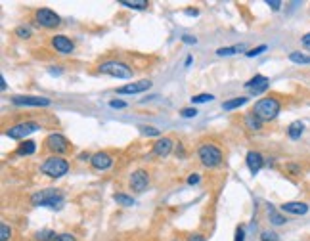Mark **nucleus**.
<instances>
[{
  "instance_id": "nucleus-1",
  "label": "nucleus",
  "mask_w": 310,
  "mask_h": 241,
  "mask_svg": "<svg viewBox=\"0 0 310 241\" xmlns=\"http://www.w3.org/2000/svg\"><path fill=\"white\" fill-rule=\"evenodd\" d=\"M31 203L35 207H48V209H54V211H60L66 203V199L62 196L60 190H43V192H35Z\"/></svg>"
},
{
  "instance_id": "nucleus-2",
  "label": "nucleus",
  "mask_w": 310,
  "mask_h": 241,
  "mask_svg": "<svg viewBox=\"0 0 310 241\" xmlns=\"http://www.w3.org/2000/svg\"><path fill=\"white\" fill-rule=\"evenodd\" d=\"M280 110H282V106H280V102L276 98H263V100H259L255 104L253 113L261 121H272V119H276L280 115Z\"/></svg>"
},
{
  "instance_id": "nucleus-3",
  "label": "nucleus",
  "mask_w": 310,
  "mask_h": 241,
  "mask_svg": "<svg viewBox=\"0 0 310 241\" xmlns=\"http://www.w3.org/2000/svg\"><path fill=\"white\" fill-rule=\"evenodd\" d=\"M69 171V163L62 157H50L41 165V173L50 178H60Z\"/></svg>"
},
{
  "instance_id": "nucleus-4",
  "label": "nucleus",
  "mask_w": 310,
  "mask_h": 241,
  "mask_svg": "<svg viewBox=\"0 0 310 241\" xmlns=\"http://www.w3.org/2000/svg\"><path fill=\"white\" fill-rule=\"evenodd\" d=\"M198 155H199L201 163L205 167H209V169L219 167L222 163V152L213 144H201L199 150H198Z\"/></svg>"
},
{
  "instance_id": "nucleus-5",
  "label": "nucleus",
  "mask_w": 310,
  "mask_h": 241,
  "mask_svg": "<svg viewBox=\"0 0 310 241\" xmlns=\"http://www.w3.org/2000/svg\"><path fill=\"white\" fill-rule=\"evenodd\" d=\"M98 69H100V73L115 77V79H131L133 77V69L127 64H121V62H106Z\"/></svg>"
},
{
  "instance_id": "nucleus-6",
  "label": "nucleus",
  "mask_w": 310,
  "mask_h": 241,
  "mask_svg": "<svg viewBox=\"0 0 310 241\" xmlns=\"http://www.w3.org/2000/svg\"><path fill=\"white\" fill-rule=\"evenodd\" d=\"M37 131H41V125H39V123H35V121H25V123H20V125L10 127V129L6 131V136L12 138V140H22V138H25L27 134L37 132Z\"/></svg>"
},
{
  "instance_id": "nucleus-7",
  "label": "nucleus",
  "mask_w": 310,
  "mask_h": 241,
  "mask_svg": "<svg viewBox=\"0 0 310 241\" xmlns=\"http://www.w3.org/2000/svg\"><path fill=\"white\" fill-rule=\"evenodd\" d=\"M35 22L46 27V29H50V27H58L60 25V16L54 10H50V8H41L35 14Z\"/></svg>"
},
{
  "instance_id": "nucleus-8",
  "label": "nucleus",
  "mask_w": 310,
  "mask_h": 241,
  "mask_svg": "<svg viewBox=\"0 0 310 241\" xmlns=\"http://www.w3.org/2000/svg\"><path fill=\"white\" fill-rule=\"evenodd\" d=\"M12 104L14 106H31V108H46L50 106L52 102L48 98L43 96H14L12 98Z\"/></svg>"
},
{
  "instance_id": "nucleus-9",
  "label": "nucleus",
  "mask_w": 310,
  "mask_h": 241,
  "mask_svg": "<svg viewBox=\"0 0 310 241\" xmlns=\"http://www.w3.org/2000/svg\"><path fill=\"white\" fill-rule=\"evenodd\" d=\"M46 146H48V150L54 152V153H64V152H67L69 142H67L62 134H50V136L46 138Z\"/></svg>"
},
{
  "instance_id": "nucleus-10",
  "label": "nucleus",
  "mask_w": 310,
  "mask_h": 241,
  "mask_svg": "<svg viewBox=\"0 0 310 241\" xmlns=\"http://www.w3.org/2000/svg\"><path fill=\"white\" fill-rule=\"evenodd\" d=\"M148 184H150V176H148L146 171L133 173V176H131V188H133L134 192H144L148 188Z\"/></svg>"
},
{
  "instance_id": "nucleus-11",
  "label": "nucleus",
  "mask_w": 310,
  "mask_h": 241,
  "mask_svg": "<svg viewBox=\"0 0 310 241\" xmlns=\"http://www.w3.org/2000/svg\"><path fill=\"white\" fill-rule=\"evenodd\" d=\"M268 85H270V81H268L266 77H263V75H255V77L245 85V88H247L251 94H261V92H265L266 88H268Z\"/></svg>"
},
{
  "instance_id": "nucleus-12",
  "label": "nucleus",
  "mask_w": 310,
  "mask_h": 241,
  "mask_svg": "<svg viewBox=\"0 0 310 241\" xmlns=\"http://www.w3.org/2000/svg\"><path fill=\"white\" fill-rule=\"evenodd\" d=\"M152 87V81H148V79H142V81H138V83H133V85H125V87H121L117 92L119 94H140V92H146L148 88Z\"/></svg>"
},
{
  "instance_id": "nucleus-13",
  "label": "nucleus",
  "mask_w": 310,
  "mask_h": 241,
  "mask_svg": "<svg viewBox=\"0 0 310 241\" xmlns=\"http://www.w3.org/2000/svg\"><path fill=\"white\" fill-rule=\"evenodd\" d=\"M52 46H54L60 54H71L73 48H75V44L71 43V39H67L66 35H56V37L52 39Z\"/></svg>"
},
{
  "instance_id": "nucleus-14",
  "label": "nucleus",
  "mask_w": 310,
  "mask_h": 241,
  "mask_svg": "<svg viewBox=\"0 0 310 241\" xmlns=\"http://www.w3.org/2000/svg\"><path fill=\"white\" fill-rule=\"evenodd\" d=\"M90 163H92V167H94L96 171H106V169H110L111 165H113V159H111V155L100 152V153L92 155Z\"/></svg>"
},
{
  "instance_id": "nucleus-15",
  "label": "nucleus",
  "mask_w": 310,
  "mask_h": 241,
  "mask_svg": "<svg viewBox=\"0 0 310 241\" xmlns=\"http://www.w3.org/2000/svg\"><path fill=\"white\" fill-rule=\"evenodd\" d=\"M245 161H247V167H249L251 175H257L263 169V165H265V159H263V155L259 152H249L247 157H245Z\"/></svg>"
},
{
  "instance_id": "nucleus-16",
  "label": "nucleus",
  "mask_w": 310,
  "mask_h": 241,
  "mask_svg": "<svg viewBox=\"0 0 310 241\" xmlns=\"http://www.w3.org/2000/svg\"><path fill=\"white\" fill-rule=\"evenodd\" d=\"M282 211L289 215H307L309 213V205L307 203H299V201H289L282 205Z\"/></svg>"
},
{
  "instance_id": "nucleus-17",
  "label": "nucleus",
  "mask_w": 310,
  "mask_h": 241,
  "mask_svg": "<svg viewBox=\"0 0 310 241\" xmlns=\"http://www.w3.org/2000/svg\"><path fill=\"white\" fill-rule=\"evenodd\" d=\"M173 150V140L169 138H161L154 144V153L159 155V157H167Z\"/></svg>"
},
{
  "instance_id": "nucleus-18",
  "label": "nucleus",
  "mask_w": 310,
  "mask_h": 241,
  "mask_svg": "<svg viewBox=\"0 0 310 241\" xmlns=\"http://www.w3.org/2000/svg\"><path fill=\"white\" fill-rule=\"evenodd\" d=\"M305 131V123L303 121H295V123H291L288 129V136L291 140H299L301 138V134Z\"/></svg>"
},
{
  "instance_id": "nucleus-19",
  "label": "nucleus",
  "mask_w": 310,
  "mask_h": 241,
  "mask_svg": "<svg viewBox=\"0 0 310 241\" xmlns=\"http://www.w3.org/2000/svg\"><path fill=\"white\" fill-rule=\"evenodd\" d=\"M245 125H247L251 131H259V129H261V125H263V121H261V119H259V117L251 111V113H247V115H245Z\"/></svg>"
},
{
  "instance_id": "nucleus-20",
  "label": "nucleus",
  "mask_w": 310,
  "mask_h": 241,
  "mask_svg": "<svg viewBox=\"0 0 310 241\" xmlns=\"http://www.w3.org/2000/svg\"><path fill=\"white\" fill-rule=\"evenodd\" d=\"M245 104H247V98H234V100L224 102V104H222V110H226V111L238 110V108H242Z\"/></svg>"
},
{
  "instance_id": "nucleus-21",
  "label": "nucleus",
  "mask_w": 310,
  "mask_h": 241,
  "mask_svg": "<svg viewBox=\"0 0 310 241\" xmlns=\"http://www.w3.org/2000/svg\"><path fill=\"white\" fill-rule=\"evenodd\" d=\"M119 4L127 6V8H134V10H146L148 8L146 0H119Z\"/></svg>"
},
{
  "instance_id": "nucleus-22",
  "label": "nucleus",
  "mask_w": 310,
  "mask_h": 241,
  "mask_svg": "<svg viewBox=\"0 0 310 241\" xmlns=\"http://www.w3.org/2000/svg\"><path fill=\"white\" fill-rule=\"evenodd\" d=\"M35 150H37V144H35V142H31V140H27V142H23L22 146L18 148V153L20 155H33L35 153Z\"/></svg>"
},
{
  "instance_id": "nucleus-23",
  "label": "nucleus",
  "mask_w": 310,
  "mask_h": 241,
  "mask_svg": "<svg viewBox=\"0 0 310 241\" xmlns=\"http://www.w3.org/2000/svg\"><path fill=\"white\" fill-rule=\"evenodd\" d=\"M289 60H291L293 64H301V66L310 64V56H305V54H301V52H291V54H289Z\"/></svg>"
},
{
  "instance_id": "nucleus-24",
  "label": "nucleus",
  "mask_w": 310,
  "mask_h": 241,
  "mask_svg": "<svg viewBox=\"0 0 310 241\" xmlns=\"http://www.w3.org/2000/svg\"><path fill=\"white\" fill-rule=\"evenodd\" d=\"M244 50H245V46L244 44H240V46H230V48H219L217 54H219V56H234V54L244 52Z\"/></svg>"
},
{
  "instance_id": "nucleus-25",
  "label": "nucleus",
  "mask_w": 310,
  "mask_h": 241,
  "mask_svg": "<svg viewBox=\"0 0 310 241\" xmlns=\"http://www.w3.org/2000/svg\"><path fill=\"white\" fill-rule=\"evenodd\" d=\"M113 199H115L119 205H123V207H133L134 205V199L129 197V196H125V194H115Z\"/></svg>"
},
{
  "instance_id": "nucleus-26",
  "label": "nucleus",
  "mask_w": 310,
  "mask_h": 241,
  "mask_svg": "<svg viewBox=\"0 0 310 241\" xmlns=\"http://www.w3.org/2000/svg\"><path fill=\"white\" fill-rule=\"evenodd\" d=\"M268 215H270V222H272V224H276V226H282V224H286V222H288L286 217H282V215H280V213H276L274 209H270V213H268Z\"/></svg>"
},
{
  "instance_id": "nucleus-27",
  "label": "nucleus",
  "mask_w": 310,
  "mask_h": 241,
  "mask_svg": "<svg viewBox=\"0 0 310 241\" xmlns=\"http://www.w3.org/2000/svg\"><path fill=\"white\" fill-rule=\"evenodd\" d=\"M37 240L39 241H50V240H58V236L52 232V230H43V232H39L37 234Z\"/></svg>"
},
{
  "instance_id": "nucleus-28",
  "label": "nucleus",
  "mask_w": 310,
  "mask_h": 241,
  "mask_svg": "<svg viewBox=\"0 0 310 241\" xmlns=\"http://www.w3.org/2000/svg\"><path fill=\"white\" fill-rule=\"evenodd\" d=\"M211 100H215L211 94H198V96L192 98V104H205V102H211Z\"/></svg>"
},
{
  "instance_id": "nucleus-29",
  "label": "nucleus",
  "mask_w": 310,
  "mask_h": 241,
  "mask_svg": "<svg viewBox=\"0 0 310 241\" xmlns=\"http://www.w3.org/2000/svg\"><path fill=\"white\" fill-rule=\"evenodd\" d=\"M138 131L142 132V134H146V136H159V131H157L155 127H146V125H140V127H138Z\"/></svg>"
},
{
  "instance_id": "nucleus-30",
  "label": "nucleus",
  "mask_w": 310,
  "mask_h": 241,
  "mask_svg": "<svg viewBox=\"0 0 310 241\" xmlns=\"http://www.w3.org/2000/svg\"><path fill=\"white\" fill-rule=\"evenodd\" d=\"M10 228H8V224H2L0 226V241H8L10 240Z\"/></svg>"
},
{
  "instance_id": "nucleus-31",
  "label": "nucleus",
  "mask_w": 310,
  "mask_h": 241,
  "mask_svg": "<svg viewBox=\"0 0 310 241\" xmlns=\"http://www.w3.org/2000/svg\"><path fill=\"white\" fill-rule=\"evenodd\" d=\"M16 35H18L20 39H29V37H31V29H27V27H18V29H16Z\"/></svg>"
},
{
  "instance_id": "nucleus-32",
  "label": "nucleus",
  "mask_w": 310,
  "mask_h": 241,
  "mask_svg": "<svg viewBox=\"0 0 310 241\" xmlns=\"http://www.w3.org/2000/svg\"><path fill=\"white\" fill-rule=\"evenodd\" d=\"M266 50V46L263 44V46H257V48H253V50H249L247 52V58H255V56H259V54H263Z\"/></svg>"
},
{
  "instance_id": "nucleus-33",
  "label": "nucleus",
  "mask_w": 310,
  "mask_h": 241,
  "mask_svg": "<svg viewBox=\"0 0 310 241\" xmlns=\"http://www.w3.org/2000/svg\"><path fill=\"white\" fill-rule=\"evenodd\" d=\"M261 240L263 241H278V236H276L274 232H268V230H266V232L261 234Z\"/></svg>"
},
{
  "instance_id": "nucleus-34",
  "label": "nucleus",
  "mask_w": 310,
  "mask_h": 241,
  "mask_svg": "<svg viewBox=\"0 0 310 241\" xmlns=\"http://www.w3.org/2000/svg\"><path fill=\"white\" fill-rule=\"evenodd\" d=\"M180 115H182V117H196V115H198V110H196V108H184V110L180 111Z\"/></svg>"
},
{
  "instance_id": "nucleus-35",
  "label": "nucleus",
  "mask_w": 310,
  "mask_h": 241,
  "mask_svg": "<svg viewBox=\"0 0 310 241\" xmlns=\"http://www.w3.org/2000/svg\"><path fill=\"white\" fill-rule=\"evenodd\" d=\"M245 240V230H244V226H240L238 230H236V240L234 241H244Z\"/></svg>"
},
{
  "instance_id": "nucleus-36",
  "label": "nucleus",
  "mask_w": 310,
  "mask_h": 241,
  "mask_svg": "<svg viewBox=\"0 0 310 241\" xmlns=\"http://www.w3.org/2000/svg\"><path fill=\"white\" fill-rule=\"evenodd\" d=\"M56 241H77V240H75V236H71V234H62V236H58Z\"/></svg>"
},
{
  "instance_id": "nucleus-37",
  "label": "nucleus",
  "mask_w": 310,
  "mask_h": 241,
  "mask_svg": "<svg viewBox=\"0 0 310 241\" xmlns=\"http://www.w3.org/2000/svg\"><path fill=\"white\" fill-rule=\"evenodd\" d=\"M266 4H268L272 10H276V12H278V10H280V6H282V2H278V0H268Z\"/></svg>"
},
{
  "instance_id": "nucleus-38",
  "label": "nucleus",
  "mask_w": 310,
  "mask_h": 241,
  "mask_svg": "<svg viewBox=\"0 0 310 241\" xmlns=\"http://www.w3.org/2000/svg\"><path fill=\"white\" fill-rule=\"evenodd\" d=\"M110 106L111 108H115V110H123V108H127V104H125V102H117V100H113Z\"/></svg>"
},
{
  "instance_id": "nucleus-39",
  "label": "nucleus",
  "mask_w": 310,
  "mask_h": 241,
  "mask_svg": "<svg viewBox=\"0 0 310 241\" xmlns=\"http://www.w3.org/2000/svg\"><path fill=\"white\" fill-rule=\"evenodd\" d=\"M301 43H303V46H305L307 50H310V33H307V35L301 39Z\"/></svg>"
},
{
  "instance_id": "nucleus-40",
  "label": "nucleus",
  "mask_w": 310,
  "mask_h": 241,
  "mask_svg": "<svg viewBox=\"0 0 310 241\" xmlns=\"http://www.w3.org/2000/svg\"><path fill=\"white\" fill-rule=\"evenodd\" d=\"M182 41H184L186 44H196L198 43V39H196V37H190V35H184V37H182Z\"/></svg>"
},
{
  "instance_id": "nucleus-41",
  "label": "nucleus",
  "mask_w": 310,
  "mask_h": 241,
  "mask_svg": "<svg viewBox=\"0 0 310 241\" xmlns=\"http://www.w3.org/2000/svg\"><path fill=\"white\" fill-rule=\"evenodd\" d=\"M199 182V175H192L188 178V184H198Z\"/></svg>"
},
{
  "instance_id": "nucleus-42",
  "label": "nucleus",
  "mask_w": 310,
  "mask_h": 241,
  "mask_svg": "<svg viewBox=\"0 0 310 241\" xmlns=\"http://www.w3.org/2000/svg\"><path fill=\"white\" fill-rule=\"evenodd\" d=\"M188 241H205V238H203V236H192Z\"/></svg>"
},
{
  "instance_id": "nucleus-43",
  "label": "nucleus",
  "mask_w": 310,
  "mask_h": 241,
  "mask_svg": "<svg viewBox=\"0 0 310 241\" xmlns=\"http://www.w3.org/2000/svg\"><path fill=\"white\" fill-rule=\"evenodd\" d=\"M79 159H81V161H89V159H92V157H90L89 153H81L79 155Z\"/></svg>"
},
{
  "instance_id": "nucleus-44",
  "label": "nucleus",
  "mask_w": 310,
  "mask_h": 241,
  "mask_svg": "<svg viewBox=\"0 0 310 241\" xmlns=\"http://www.w3.org/2000/svg\"><path fill=\"white\" fill-rule=\"evenodd\" d=\"M186 14H188V16H198V10H188Z\"/></svg>"
},
{
  "instance_id": "nucleus-45",
  "label": "nucleus",
  "mask_w": 310,
  "mask_h": 241,
  "mask_svg": "<svg viewBox=\"0 0 310 241\" xmlns=\"http://www.w3.org/2000/svg\"><path fill=\"white\" fill-rule=\"evenodd\" d=\"M0 83H2V85H0V88H2V90H6V81H4V77L0 79Z\"/></svg>"
}]
</instances>
